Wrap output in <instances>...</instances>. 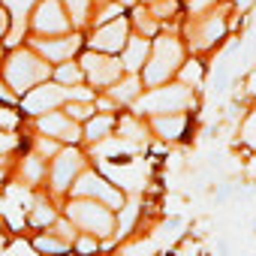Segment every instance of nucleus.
Masks as SVG:
<instances>
[{
    "label": "nucleus",
    "instance_id": "obj_9",
    "mask_svg": "<svg viewBox=\"0 0 256 256\" xmlns=\"http://www.w3.org/2000/svg\"><path fill=\"white\" fill-rule=\"evenodd\" d=\"M36 130L46 139H58V142H78L82 139V126L58 108L46 112V114H36Z\"/></svg>",
    "mask_w": 256,
    "mask_h": 256
},
{
    "label": "nucleus",
    "instance_id": "obj_25",
    "mask_svg": "<svg viewBox=\"0 0 256 256\" xmlns=\"http://www.w3.org/2000/svg\"><path fill=\"white\" fill-rule=\"evenodd\" d=\"M72 244H76L78 253H96V238H94V235H82V238H76Z\"/></svg>",
    "mask_w": 256,
    "mask_h": 256
},
{
    "label": "nucleus",
    "instance_id": "obj_29",
    "mask_svg": "<svg viewBox=\"0 0 256 256\" xmlns=\"http://www.w3.org/2000/svg\"><path fill=\"white\" fill-rule=\"evenodd\" d=\"M6 30H10V12H6L4 6H0V40L6 36Z\"/></svg>",
    "mask_w": 256,
    "mask_h": 256
},
{
    "label": "nucleus",
    "instance_id": "obj_3",
    "mask_svg": "<svg viewBox=\"0 0 256 256\" xmlns=\"http://www.w3.org/2000/svg\"><path fill=\"white\" fill-rule=\"evenodd\" d=\"M28 18H30L28 28L34 30V36H60V34H66L72 28V22H70L60 0H40V4L30 10Z\"/></svg>",
    "mask_w": 256,
    "mask_h": 256
},
{
    "label": "nucleus",
    "instance_id": "obj_35",
    "mask_svg": "<svg viewBox=\"0 0 256 256\" xmlns=\"http://www.w3.org/2000/svg\"><path fill=\"white\" fill-rule=\"evenodd\" d=\"M0 60H4V52H0Z\"/></svg>",
    "mask_w": 256,
    "mask_h": 256
},
{
    "label": "nucleus",
    "instance_id": "obj_7",
    "mask_svg": "<svg viewBox=\"0 0 256 256\" xmlns=\"http://www.w3.org/2000/svg\"><path fill=\"white\" fill-rule=\"evenodd\" d=\"M70 100V88L64 84H52V82H40L36 88H30L28 94H22V106L28 114H46V112H54L58 106H64Z\"/></svg>",
    "mask_w": 256,
    "mask_h": 256
},
{
    "label": "nucleus",
    "instance_id": "obj_30",
    "mask_svg": "<svg viewBox=\"0 0 256 256\" xmlns=\"http://www.w3.org/2000/svg\"><path fill=\"white\" fill-rule=\"evenodd\" d=\"M0 100H4V102H12V100H16V94H12V90H6V82L0 84Z\"/></svg>",
    "mask_w": 256,
    "mask_h": 256
},
{
    "label": "nucleus",
    "instance_id": "obj_12",
    "mask_svg": "<svg viewBox=\"0 0 256 256\" xmlns=\"http://www.w3.org/2000/svg\"><path fill=\"white\" fill-rule=\"evenodd\" d=\"M124 42H126V22L124 18H112V22L100 24V30L90 40V48L102 52V54H112V52H120Z\"/></svg>",
    "mask_w": 256,
    "mask_h": 256
},
{
    "label": "nucleus",
    "instance_id": "obj_28",
    "mask_svg": "<svg viewBox=\"0 0 256 256\" xmlns=\"http://www.w3.org/2000/svg\"><path fill=\"white\" fill-rule=\"evenodd\" d=\"M136 22H139V28L145 30V34H154L157 28H154V22L148 18V12H136Z\"/></svg>",
    "mask_w": 256,
    "mask_h": 256
},
{
    "label": "nucleus",
    "instance_id": "obj_26",
    "mask_svg": "<svg viewBox=\"0 0 256 256\" xmlns=\"http://www.w3.org/2000/svg\"><path fill=\"white\" fill-rule=\"evenodd\" d=\"M184 82H193V84H199V82H202V66H199V64H190V66L184 70Z\"/></svg>",
    "mask_w": 256,
    "mask_h": 256
},
{
    "label": "nucleus",
    "instance_id": "obj_13",
    "mask_svg": "<svg viewBox=\"0 0 256 256\" xmlns=\"http://www.w3.org/2000/svg\"><path fill=\"white\" fill-rule=\"evenodd\" d=\"M40 4V0H4V10L6 12H12L10 16V24H16V28H10L6 30V46H22V40H24V28H28V16H30V10Z\"/></svg>",
    "mask_w": 256,
    "mask_h": 256
},
{
    "label": "nucleus",
    "instance_id": "obj_1",
    "mask_svg": "<svg viewBox=\"0 0 256 256\" xmlns=\"http://www.w3.org/2000/svg\"><path fill=\"white\" fill-rule=\"evenodd\" d=\"M48 76H52L48 60H42L34 48H16L4 60V82L12 94H28L30 88H36Z\"/></svg>",
    "mask_w": 256,
    "mask_h": 256
},
{
    "label": "nucleus",
    "instance_id": "obj_11",
    "mask_svg": "<svg viewBox=\"0 0 256 256\" xmlns=\"http://www.w3.org/2000/svg\"><path fill=\"white\" fill-rule=\"evenodd\" d=\"M78 46H82V40L78 36H58V40H30V48L42 58V60H48V64H64V60H70L76 52H78Z\"/></svg>",
    "mask_w": 256,
    "mask_h": 256
},
{
    "label": "nucleus",
    "instance_id": "obj_10",
    "mask_svg": "<svg viewBox=\"0 0 256 256\" xmlns=\"http://www.w3.org/2000/svg\"><path fill=\"white\" fill-rule=\"evenodd\" d=\"M82 169H84V157H82L76 148L58 151V154H54V160H52V187H54L58 193L70 190Z\"/></svg>",
    "mask_w": 256,
    "mask_h": 256
},
{
    "label": "nucleus",
    "instance_id": "obj_14",
    "mask_svg": "<svg viewBox=\"0 0 256 256\" xmlns=\"http://www.w3.org/2000/svg\"><path fill=\"white\" fill-rule=\"evenodd\" d=\"M124 58H120V66L126 70V72H136L145 60H148V40H142V36H133V40H126L124 42Z\"/></svg>",
    "mask_w": 256,
    "mask_h": 256
},
{
    "label": "nucleus",
    "instance_id": "obj_36",
    "mask_svg": "<svg viewBox=\"0 0 256 256\" xmlns=\"http://www.w3.org/2000/svg\"><path fill=\"white\" fill-rule=\"evenodd\" d=\"M151 4H154V0H151Z\"/></svg>",
    "mask_w": 256,
    "mask_h": 256
},
{
    "label": "nucleus",
    "instance_id": "obj_33",
    "mask_svg": "<svg viewBox=\"0 0 256 256\" xmlns=\"http://www.w3.org/2000/svg\"><path fill=\"white\" fill-rule=\"evenodd\" d=\"M250 88H253V94H256V72H253V78H250Z\"/></svg>",
    "mask_w": 256,
    "mask_h": 256
},
{
    "label": "nucleus",
    "instance_id": "obj_20",
    "mask_svg": "<svg viewBox=\"0 0 256 256\" xmlns=\"http://www.w3.org/2000/svg\"><path fill=\"white\" fill-rule=\"evenodd\" d=\"M94 112H96V108H94V102H78V100H66V102H64V114H66V118H72L76 124H78V120L94 118Z\"/></svg>",
    "mask_w": 256,
    "mask_h": 256
},
{
    "label": "nucleus",
    "instance_id": "obj_17",
    "mask_svg": "<svg viewBox=\"0 0 256 256\" xmlns=\"http://www.w3.org/2000/svg\"><path fill=\"white\" fill-rule=\"evenodd\" d=\"M112 126H114V120L108 118V114H100V118H88V126H84V139H90V142H100V139H106L108 133H112Z\"/></svg>",
    "mask_w": 256,
    "mask_h": 256
},
{
    "label": "nucleus",
    "instance_id": "obj_2",
    "mask_svg": "<svg viewBox=\"0 0 256 256\" xmlns=\"http://www.w3.org/2000/svg\"><path fill=\"white\" fill-rule=\"evenodd\" d=\"M66 220L82 229L84 235H94V238H108L114 232V214L112 208H106L102 202L96 199H72L66 205Z\"/></svg>",
    "mask_w": 256,
    "mask_h": 256
},
{
    "label": "nucleus",
    "instance_id": "obj_8",
    "mask_svg": "<svg viewBox=\"0 0 256 256\" xmlns=\"http://www.w3.org/2000/svg\"><path fill=\"white\" fill-rule=\"evenodd\" d=\"M190 102H193V96L187 88H154L151 94H145L139 100V108L151 112V114H175V112L187 108Z\"/></svg>",
    "mask_w": 256,
    "mask_h": 256
},
{
    "label": "nucleus",
    "instance_id": "obj_22",
    "mask_svg": "<svg viewBox=\"0 0 256 256\" xmlns=\"http://www.w3.org/2000/svg\"><path fill=\"white\" fill-rule=\"evenodd\" d=\"M42 175H46L42 157H28V163H24V181H28V184H36Z\"/></svg>",
    "mask_w": 256,
    "mask_h": 256
},
{
    "label": "nucleus",
    "instance_id": "obj_5",
    "mask_svg": "<svg viewBox=\"0 0 256 256\" xmlns=\"http://www.w3.org/2000/svg\"><path fill=\"white\" fill-rule=\"evenodd\" d=\"M178 64H181V46H178L172 36L157 40L154 54H151V60L145 64V82H148V84H160L163 78H169V76L175 72Z\"/></svg>",
    "mask_w": 256,
    "mask_h": 256
},
{
    "label": "nucleus",
    "instance_id": "obj_16",
    "mask_svg": "<svg viewBox=\"0 0 256 256\" xmlns=\"http://www.w3.org/2000/svg\"><path fill=\"white\" fill-rule=\"evenodd\" d=\"M139 90H142V82H139L136 76H126L124 82H114V84L108 88L112 100H118V102H133V100L139 96Z\"/></svg>",
    "mask_w": 256,
    "mask_h": 256
},
{
    "label": "nucleus",
    "instance_id": "obj_24",
    "mask_svg": "<svg viewBox=\"0 0 256 256\" xmlns=\"http://www.w3.org/2000/svg\"><path fill=\"white\" fill-rule=\"evenodd\" d=\"M54 220H58V217H54V211H52L48 205H40V208L30 214V223H34V226H46V223H54Z\"/></svg>",
    "mask_w": 256,
    "mask_h": 256
},
{
    "label": "nucleus",
    "instance_id": "obj_23",
    "mask_svg": "<svg viewBox=\"0 0 256 256\" xmlns=\"http://www.w3.org/2000/svg\"><path fill=\"white\" fill-rule=\"evenodd\" d=\"M66 241H60V238H36V250H42V253H66Z\"/></svg>",
    "mask_w": 256,
    "mask_h": 256
},
{
    "label": "nucleus",
    "instance_id": "obj_6",
    "mask_svg": "<svg viewBox=\"0 0 256 256\" xmlns=\"http://www.w3.org/2000/svg\"><path fill=\"white\" fill-rule=\"evenodd\" d=\"M78 66H82V76L94 84V88H108V84H114L118 78H120V60H114L112 54H102V52H88V54H82V60H78Z\"/></svg>",
    "mask_w": 256,
    "mask_h": 256
},
{
    "label": "nucleus",
    "instance_id": "obj_21",
    "mask_svg": "<svg viewBox=\"0 0 256 256\" xmlns=\"http://www.w3.org/2000/svg\"><path fill=\"white\" fill-rule=\"evenodd\" d=\"M220 30H223V24H220L217 18H211L205 28H199V30H196V46H211V42L220 36Z\"/></svg>",
    "mask_w": 256,
    "mask_h": 256
},
{
    "label": "nucleus",
    "instance_id": "obj_32",
    "mask_svg": "<svg viewBox=\"0 0 256 256\" xmlns=\"http://www.w3.org/2000/svg\"><path fill=\"white\" fill-rule=\"evenodd\" d=\"M250 4H253V0H238V6H241V10H247Z\"/></svg>",
    "mask_w": 256,
    "mask_h": 256
},
{
    "label": "nucleus",
    "instance_id": "obj_4",
    "mask_svg": "<svg viewBox=\"0 0 256 256\" xmlns=\"http://www.w3.org/2000/svg\"><path fill=\"white\" fill-rule=\"evenodd\" d=\"M78 199H96V202H102L106 208H124V193L120 190H114L106 178H100L96 172H78V178L72 181V187H70Z\"/></svg>",
    "mask_w": 256,
    "mask_h": 256
},
{
    "label": "nucleus",
    "instance_id": "obj_15",
    "mask_svg": "<svg viewBox=\"0 0 256 256\" xmlns=\"http://www.w3.org/2000/svg\"><path fill=\"white\" fill-rule=\"evenodd\" d=\"M184 124H187V120H184V114H178V112H175V114H157V118H154V130H157L163 139H178V136L184 133Z\"/></svg>",
    "mask_w": 256,
    "mask_h": 256
},
{
    "label": "nucleus",
    "instance_id": "obj_31",
    "mask_svg": "<svg viewBox=\"0 0 256 256\" xmlns=\"http://www.w3.org/2000/svg\"><path fill=\"white\" fill-rule=\"evenodd\" d=\"M208 4H211V0H190V10H193V12H199V10H202V6H208Z\"/></svg>",
    "mask_w": 256,
    "mask_h": 256
},
{
    "label": "nucleus",
    "instance_id": "obj_19",
    "mask_svg": "<svg viewBox=\"0 0 256 256\" xmlns=\"http://www.w3.org/2000/svg\"><path fill=\"white\" fill-rule=\"evenodd\" d=\"M52 76H54L58 84H64V88H72V84H78V82L84 78V76H82V66H78V64H70V60H64Z\"/></svg>",
    "mask_w": 256,
    "mask_h": 256
},
{
    "label": "nucleus",
    "instance_id": "obj_18",
    "mask_svg": "<svg viewBox=\"0 0 256 256\" xmlns=\"http://www.w3.org/2000/svg\"><path fill=\"white\" fill-rule=\"evenodd\" d=\"M60 4H64L70 22H72L76 28H82V24L88 22V16H90V0H60Z\"/></svg>",
    "mask_w": 256,
    "mask_h": 256
},
{
    "label": "nucleus",
    "instance_id": "obj_27",
    "mask_svg": "<svg viewBox=\"0 0 256 256\" xmlns=\"http://www.w3.org/2000/svg\"><path fill=\"white\" fill-rule=\"evenodd\" d=\"M244 139L250 142V145H256V112L250 114V120L244 124Z\"/></svg>",
    "mask_w": 256,
    "mask_h": 256
},
{
    "label": "nucleus",
    "instance_id": "obj_34",
    "mask_svg": "<svg viewBox=\"0 0 256 256\" xmlns=\"http://www.w3.org/2000/svg\"><path fill=\"white\" fill-rule=\"evenodd\" d=\"M120 4H133V0H120Z\"/></svg>",
    "mask_w": 256,
    "mask_h": 256
}]
</instances>
